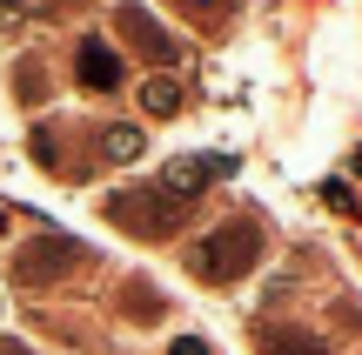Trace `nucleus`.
I'll return each mask as SVG.
<instances>
[{"instance_id": "obj_1", "label": "nucleus", "mask_w": 362, "mask_h": 355, "mask_svg": "<svg viewBox=\"0 0 362 355\" xmlns=\"http://www.w3.org/2000/svg\"><path fill=\"white\" fill-rule=\"evenodd\" d=\"M248 262H262L255 222H228V228H215V235L194 248V275L202 282H235V275H248Z\"/></svg>"}, {"instance_id": "obj_2", "label": "nucleus", "mask_w": 362, "mask_h": 355, "mask_svg": "<svg viewBox=\"0 0 362 355\" xmlns=\"http://www.w3.org/2000/svg\"><path fill=\"white\" fill-rule=\"evenodd\" d=\"M215 174H228V155H181V161H168L161 168V195H194V188H208Z\"/></svg>"}, {"instance_id": "obj_3", "label": "nucleus", "mask_w": 362, "mask_h": 355, "mask_svg": "<svg viewBox=\"0 0 362 355\" xmlns=\"http://www.w3.org/2000/svg\"><path fill=\"white\" fill-rule=\"evenodd\" d=\"M255 349L262 355H329L315 335H302V329H282V322H269V329H255Z\"/></svg>"}, {"instance_id": "obj_4", "label": "nucleus", "mask_w": 362, "mask_h": 355, "mask_svg": "<svg viewBox=\"0 0 362 355\" xmlns=\"http://www.w3.org/2000/svg\"><path fill=\"white\" fill-rule=\"evenodd\" d=\"M81 80H88V88H115V80H121V61H115V47L88 40V47H81Z\"/></svg>"}, {"instance_id": "obj_5", "label": "nucleus", "mask_w": 362, "mask_h": 355, "mask_svg": "<svg viewBox=\"0 0 362 355\" xmlns=\"http://www.w3.org/2000/svg\"><path fill=\"white\" fill-rule=\"evenodd\" d=\"M141 107H148L155 121H175V114H181V88H175L168 74H148V80H141Z\"/></svg>"}, {"instance_id": "obj_6", "label": "nucleus", "mask_w": 362, "mask_h": 355, "mask_svg": "<svg viewBox=\"0 0 362 355\" xmlns=\"http://www.w3.org/2000/svg\"><path fill=\"white\" fill-rule=\"evenodd\" d=\"M121 27H128V34H141L155 61H175V40L161 34V27H148V13H141V7H121Z\"/></svg>"}, {"instance_id": "obj_7", "label": "nucleus", "mask_w": 362, "mask_h": 355, "mask_svg": "<svg viewBox=\"0 0 362 355\" xmlns=\"http://www.w3.org/2000/svg\"><path fill=\"white\" fill-rule=\"evenodd\" d=\"M101 148H107V161H141V134L134 128H107Z\"/></svg>"}, {"instance_id": "obj_8", "label": "nucleus", "mask_w": 362, "mask_h": 355, "mask_svg": "<svg viewBox=\"0 0 362 355\" xmlns=\"http://www.w3.org/2000/svg\"><path fill=\"white\" fill-rule=\"evenodd\" d=\"M168 355H215V349H208L202 335H181V342H168Z\"/></svg>"}, {"instance_id": "obj_9", "label": "nucleus", "mask_w": 362, "mask_h": 355, "mask_svg": "<svg viewBox=\"0 0 362 355\" xmlns=\"http://www.w3.org/2000/svg\"><path fill=\"white\" fill-rule=\"evenodd\" d=\"M181 7H188V13H194V20H215V13H221V7H228V0H181Z\"/></svg>"}]
</instances>
